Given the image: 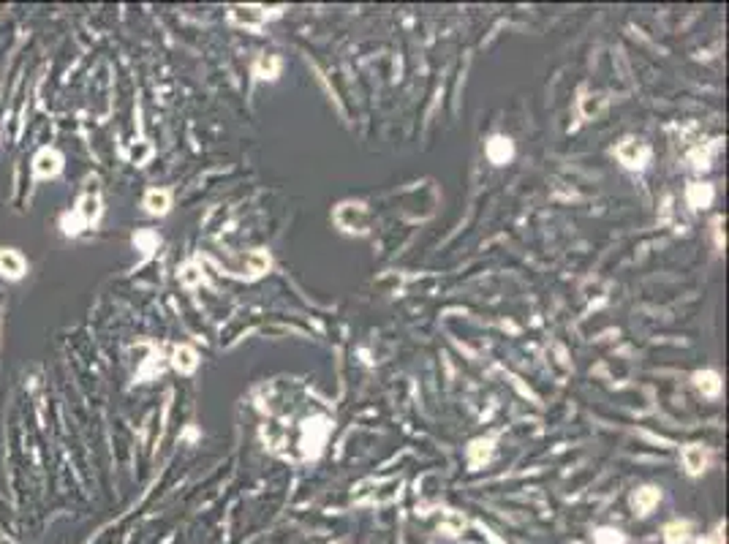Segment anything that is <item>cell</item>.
Listing matches in <instances>:
<instances>
[{
  "label": "cell",
  "instance_id": "cell-1",
  "mask_svg": "<svg viewBox=\"0 0 729 544\" xmlns=\"http://www.w3.org/2000/svg\"><path fill=\"white\" fill-rule=\"evenodd\" d=\"M335 221H338V226L340 229H346V231H364L367 229V210H364L362 204H351V202H346V204H340L338 210H335Z\"/></svg>",
  "mask_w": 729,
  "mask_h": 544
},
{
  "label": "cell",
  "instance_id": "cell-2",
  "mask_svg": "<svg viewBox=\"0 0 729 544\" xmlns=\"http://www.w3.org/2000/svg\"><path fill=\"white\" fill-rule=\"evenodd\" d=\"M615 153H618V158H621L623 166H629V169H642V166L648 164L650 147H648L645 142H639V139H623V142L618 144Z\"/></svg>",
  "mask_w": 729,
  "mask_h": 544
},
{
  "label": "cell",
  "instance_id": "cell-3",
  "mask_svg": "<svg viewBox=\"0 0 729 544\" xmlns=\"http://www.w3.org/2000/svg\"><path fill=\"white\" fill-rule=\"evenodd\" d=\"M25 259H22V253L19 251H14V248H0V275L3 278H11V280H17V278H22L25 275Z\"/></svg>",
  "mask_w": 729,
  "mask_h": 544
},
{
  "label": "cell",
  "instance_id": "cell-4",
  "mask_svg": "<svg viewBox=\"0 0 729 544\" xmlns=\"http://www.w3.org/2000/svg\"><path fill=\"white\" fill-rule=\"evenodd\" d=\"M60 166H63V158H60V153L52 150V147H44V150L36 155V161H33V169H36L39 177H55V175L60 172Z\"/></svg>",
  "mask_w": 729,
  "mask_h": 544
},
{
  "label": "cell",
  "instance_id": "cell-5",
  "mask_svg": "<svg viewBox=\"0 0 729 544\" xmlns=\"http://www.w3.org/2000/svg\"><path fill=\"white\" fill-rule=\"evenodd\" d=\"M144 207H147V213H153V215H166L169 207H172V196H169V191H164V188H153V191H147V193H144Z\"/></svg>",
  "mask_w": 729,
  "mask_h": 544
},
{
  "label": "cell",
  "instance_id": "cell-6",
  "mask_svg": "<svg viewBox=\"0 0 729 544\" xmlns=\"http://www.w3.org/2000/svg\"><path fill=\"white\" fill-rule=\"evenodd\" d=\"M231 19L237 25H245V28H256L264 22V8L259 6H234L231 8Z\"/></svg>",
  "mask_w": 729,
  "mask_h": 544
},
{
  "label": "cell",
  "instance_id": "cell-7",
  "mask_svg": "<svg viewBox=\"0 0 729 544\" xmlns=\"http://www.w3.org/2000/svg\"><path fill=\"white\" fill-rule=\"evenodd\" d=\"M686 199H688V204H691L694 210L710 207V202H713V185H708V182H694V185H688Z\"/></svg>",
  "mask_w": 729,
  "mask_h": 544
},
{
  "label": "cell",
  "instance_id": "cell-8",
  "mask_svg": "<svg viewBox=\"0 0 729 544\" xmlns=\"http://www.w3.org/2000/svg\"><path fill=\"white\" fill-rule=\"evenodd\" d=\"M683 465L688 474H702L708 465V452L699 444H688L683 449Z\"/></svg>",
  "mask_w": 729,
  "mask_h": 544
},
{
  "label": "cell",
  "instance_id": "cell-9",
  "mask_svg": "<svg viewBox=\"0 0 729 544\" xmlns=\"http://www.w3.org/2000/svg\"><path fill=\"white\" fill-rule=\"evenodd\" d=\"M694 384H697V389H699L702 395H708V398H716V395L721 392V378H719V373H713V370H699V373H694Z\"/></svg>",
  "mask_w": 729,
  "mask_h": 544
},
{
  "label": "cell",
  "instance_id": "cell-10",
  "mask_svg": "<svg viewBox=\"0 0 729 544\" xmlns=\"http://www.w3.org/2000/svg\"><path fill=\"white\" fill-rule=\"evenodd\" d=\"M659 501H661V493H659L656 487H642V490L634 493L632 506H634L637 514H648V512H653V506H656Z\"/></svg>",
  "mask_w": 729,
  "mask_h": 544
},
{
  "label": "cell",
  "instance_id": "cell-11",
  "mask_svg": "<svg viewBox=\"0 0 729 544\" xmlns=\"http://www.w3.org/2000/svg\"><path fill=\"white\" fill-rule=\"evenodd\" d=\"M487 158L493 161V164H506L509 158H512V142L509 139H503V136H493L490 142H487Z\"/></svg>",
  "mask_w": 729,
  "mask_h": 544
},
{
  "label": "cell",
  "instance_id": "cell-12",
  "mask_svg": "<svg viewBox=\"0 0 729 544\" xmlns=\"http://www.w3.org/2000/svg\"><path fill=\"white\" fill-rule=\"evenodd\" d=\"M172 365H175L180 373H193L196 365H199V357H196V351H193L191 346H177L175 354H172Z\"/></svg>",
  "mask_w": 729,
  "mask_h": 544
},
{
  "label": "cell",
  "instance_id": "cell-13",
  "mask_svg": "<svg viewBox=\"0 0 729 544\" xmlns=\"http://www.w3.org/2000/svg\"><path fill=\"white\" fill-rule=\"evenodd\" d=\"M253 71H256L259 79H275L278 71H280V60H278V55H262V57L256 60Z\"/></svg>",
  "mask_w": 729,
  "mask_h": 544
},
{
  "label": "cell",
  "instance_id": "cell-14",
  "mask_svg": "<svg viewBox=\"0 0 729 544\" xmlns=\"http://www.w3.org/2000/svg\"><path fill=\"white\" fill-rule=\"evenodd\" d=\"M490 454H493V441L490 438H479V441H474L468 447V460L474 465H485L490 460Z\"/></svg>",
  "mask_w": 729,
  "mask_h": 544
},
{
  "label": "cell",
  "instance_id": "cell-15",
  "mask_svg": "<svg viewBox=\"0 0 729 544\" xmlns=\"http://www.w3.org/2000/svg\"><path fill=\"white\" fill-rule=\"evenodd\" d=\"M686 539H688V523H683V520H672L664 528V542L667 544H683Z\"/></svg>",
  "mask_w": 729,
  "mask_h": 544
},
{
  "label": "cell",
  "instance_id": "cell-16",
  "mask_svg": "<svg viewBox=\"0 0 729 544\" xmlns=\"http://www.w3.org/2000/svg\"><path fill=\"white\" fill-rule=\"evenodd\" d=\"M245 267H248V275L256 278V275H262V272L270 270V256H267L264 251H253V253H248Z\"/></svg>",
  "mask_w": 729,
  "mask_h": 544
},
{
  "label": "cell",
  "instance_id": "cell-17",
  "mask_svg": "<svg viewBox=\"0 0 729 544\" xmlns=\"http://www.w3.org/2000/svg\"><path fill=\"white\" fill-rule=\"evenodd\" d=\"M441 531L447 534V536H457L463 528H465V520L460 517V514H455V512H447V514H441Z\"/></svg>",
  "mask_w": 729,
  "mask_h": 544
},
{
  "label": "cell",
  "instance_id": "cell-18",
  "mask_svg": "<svg viewBox=\"0 0 729 544\" xmlns=\"http://www.w3.org/2000/svg\"><path fill=\"white\" fill-rule=\"evenodd\" d=\"M77 215H79V221L88 226L90 221H95V215H98V199L95 196H85L82 199V204H79V210H77Z\"/></svg>",
  "mask_w": 729,
  "mask_h": 544
},
{
  "label": "cell",
  "instance_id": "cell-19",
  "mask_svg": "<svg viewBox=\"0 0 729 544\" xmlns=\"http://www.w3.org/2000/svg\"><path fill=\"white\" fill-rule=\"evenodd\" d=\"M596 544H626V539L615 528H599L596 531Z\"/></svg>",
  "mask_w": 729,
  "mask_h": 544
},
{
  "label": "cell",
  "instance_id": "cell-20",
  "mask_svg": "<svg viewBox=\"0 0 729 544\" xmlns=\"http://www.w3.org/2000/svg\"><path fill=\"white\" fill-rule=\"evenodd\" d=\"M180 283H185V286H196V283H202V272H199V267L196 264H185L180 270Z\"/></svg>",
  "mask_w": 729,
  "mask_h": 544
},
{
  "label": "cell",
  "instance_id": "cell-21",
  "mask_svg": "<svg viewBox=\"0 0 729 544\" xmlns=\"http://www.w3.org/2000/svg\"><path fill=\"white\" fill-rule=\"evenodd\" d=\"M601 106H604V98H601V95H588V98H583V115H585V117L599 115Z\"/></svg>",
  "mask_w": 729,
  "mask_h": 544
},
{
  "label": "cell",
  "instance_id": "cell-22",
  "mask_svg": "<svg viewBox=\"0 0 729 544\" xmlns=\"http://www.w3.org/2000/svg\"><path fill=\"white\" fill-rule=\"evenodd\" d=\"M134 242H137V245H142L144 251H150V248L158 242V237H155L153 231H142V234H137V237H134Z\"/></svg>",
  "mask_w": 729,
  "mask_h": 544
},
{
  "label": "cell",
  "instance_id": "cell-23",
  "mask_svg": "<svg viewBox=\"0 0 729 544\" xmlns=\"http://www.w3.org/2000/svg\"><path fill=\"white\" fill-rule=\"evenodd\" d=\"M699 544H724L721 528H719V531H713V534H710V536H705V539H699Z\"/></svg>",
  "mask_w": 729,
  "mask_h": 544
}]
</instances>
